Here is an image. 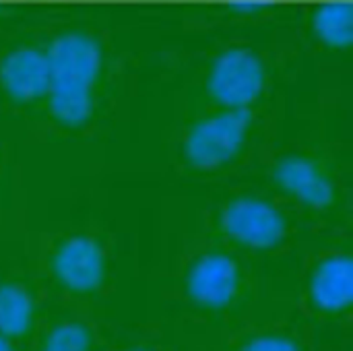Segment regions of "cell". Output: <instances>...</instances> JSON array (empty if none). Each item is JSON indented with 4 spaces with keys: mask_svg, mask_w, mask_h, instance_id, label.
<instances>
[{
    "mask_svg": "<svg viewBox=\"0 0 353 351\" xmlns=\"http://www.w3.org/2000/svg\"><path fill=\"white\" fill-rule=\"evenodd\" d=\"M163 317L180 337H205L244 321L273 300L271 281L246 259L194 232L155 271Z\"/></svg>",
    "mask_w": 353,
    "mask_h": 351,
    "instance_id": "6da1fadb",
    "label": "cell"
},
{
    "mask_svg": "<svg viewBox=\"0 0 353 351\" xmlns=\"http://www.w3.org/2000/svg\"><path fill=\"white\" fill-rule=\"evenodd\" d=\"M269 83L267 64L250 48L234 46L223 50L205 79L209 97L228 110H252Z\"/></svg>",
    "mask_w": 353,
    "mask_h": 351,
    "instance_id": "8fae6325",
    "label": "cell"
},
{
    "mask_svg": "<svg viewBox=\"0 0 353 351\" xmlns=\"http://www.w3.org/2000/svg\"><path fill=\"white\" fill-rule=\"evenodd\" d=\"M0 351H25V348L14 343L12 339H8L4 335H0Z\"/></svg>",
    "mask_w": 353,
    "mask_h": 351,
    "instance_id": "9a60e30c",
    "label": "cell"
},
{
    "mask_svg": "<svg viewBox=\"0 0 353 351\" xmlns=\"http://www.w3.org/2000/svg\"><path fill=\"white\" fill-rule=\"evenodd\" d=\"M273 300L312 327L323 348L352 350L353 248L350 236L310 238L288 275L273 283Z\"/></svg>",
    "mask_w": 353,
    "mask_h": 351,
    "instance_id": "7a4b0ae2",
    "label": "cell"
},
{
    "mask_svg": "<svg viewBox=\"0 0 353 351\" xmlns=\"http://www.w3.org/2000/svg\"><path fill=\"white\" fill-rule=\"evenodd\" d=\"M312 31L331 50H350L353 43V2L329 0L312 12Z\"/></svg>",
    "mask_w": 353,
    "mask_h": 351,
    "instance_id": "5bb4252c",
    "label": "cell"
},
{
    "mask_svg": "<svg viewBox=\"0 0 353 351\" xmlns=\"http://www.w3.org/2000/svg\"><path fill=\"white\" fill-rule=\"evenodd\" d=\"M120 329L103 306L48 304L25 351H108Z\"/></svg>",
    "mask_w": 353,
    "mask_h": 351,
    "instance_id": "ba28073f",
    "label": "cell"
},
{
    "mask_svg": "<svg viewBox=\"0 0 353 351\" xmlns=\"http://www.w3.org/2000/svg\"><path fill=\"white\" fill-rule=\"evenodd\" d=\"M48 304L108 308L118 288V248L101 225H70L43 236L31 259Z\"/></svg>",
    "mask_w": 353,
    "mask_h": 351,
    "instance_id": "277c9868",
    "label": "cell"
},
{
    "mask_svg": "<svg viewBox=\"0 0 353 351\" xmlns=\"http://www.w3.org/2000/svg\"><path fill=\"white\" fill-rule=\"evenodd\" d=\"M252 110L221 108L199 118L182 143V161L192 174L211 176L230 168L248 143Z\"/></svg>",
    "mask_w": 353,
    "mask_h": 351,
    "instance_id": "9c48e42d",
    "label": "cell"
},
{
    "mask_svg": "<svg viewBox=\"0 0 353 351\" xmlns=\"http://www.w3.org/2000/svg\"><path fill=\"white\" fill-rule=\"evenodd\" d=\"M321 351H333V350H329V348H323V345H321Z\"/></svg>",
    "mask_w": 353,
    "mask_h": 351,
    "instance_id": "2e32d148",
    "label": "cell"
},
{
    "mask_svg": "<svg viewBox=\"0 0 353 351\" xmlns=\"http://www.w3.org/2000/svg\"><path fill=\"white\" fill-rule=\"evenodd\" d=\"M180 339L190 351H321L312 327L275 300L230 329Z\"/></svg>",
    "mask_w": 353,
    "mask_h": 351,
    "instance_id": "52a82bcc",
    "label": "cell"
},
{
    "mask_svg": "<svg viewBox=\"0 0 353 351\" xmlns=\"http://www.w3.org/2000/svg\"><path fill=\"white\" fill-rule=\"evenodd\" d=\"M271 186L306 221L312 238L350 236L343 223L345 190L333 166L312 153H288L271 166Z\"/></svg>",
    "mask_w": 353,
    "mask_h": 351,
    "instance_id": "8992f818",
    "label": "cell"
},
{
    "mask_svg": "<svg viewBox=\"0 0 353 351\" xmlns=\"http://www.w3.org/2000/svg\"><path fill=\"white\" fill-rule=\"evenodd\" d=\"M246 259L265 279H283L298 250L312 238L302 215L277 194L236 190L203 213L196 230Z\"/></svg>",
    "mask_w": 353,
    "mask_h": 351,
    "instance_id": "3957f363",
    "label": "cell"
},
{
    "mask_svg": "<svg viewBox=\"0 0 353 351\" xmlns=\"http://www.w3.org/2000/svg\"><path fill=\"white\" fill-rule=\"evenodd\" d=\"M108 351H190L163 314L122 327Z\"/></svg>",
    "mask_w": 353,
    "mask_h": 351,
    "instance_id": "4fadbf2b",
    "label": "cell"
},
{
    "mask_svg": "<svg viewBox=\"0 0 353 351\" xmlns=\"http://www.w3.org/2000/svg\"><path fill=\"white\" fill-rule=\"evenodd\" d=\"M48 54V106L54 122L66 130L87 126L97 110V95L103 77V48L85 29L58 33Z\"/></svg>",
    "mask_w": 353,
    "mask_h": 351,
    "instance_id": "5b68a950",
    "label": "cell"
},
{
    "mask_svg": "<svg viewBox=\"0 0 353 351\" xmlns=\"http://www.w3.org/2000/svg\"><path fill=\"white\" fill-rule=\"evenodd\" d=\"M48 54L37 46H17L0 60V89L19 106H29L48 93Z\"/></svg>",
    "mask_w": 353,
    "mask_h": 351,
    "instance_id": "7c38bea8",
    "label": "cell"
},
{
    "mask_svg": "<svg viewBox=\"0 0 353 351\" xmlns=\"http://www.w3.org/2000/svg\"><path fill=\"white\" fill-rule=\"evenodd\" d=\"M48 302L25 252H0V335L27 345Z\"/></svg>",
    "mask_w": 353,
    "mask_h": 351,
    "instance_id": "30bf717a",
    "label": "cell"
}]
</instances>
